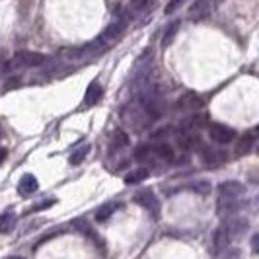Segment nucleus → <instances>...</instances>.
Masks as SVG:
<instances>
[{
    "label": "nucleus",
    "mask_w": 259,
    "mask_h": 259,
    "mask_svg": "<svg viewBox=\"0 0 259 259\" xmlns=\"http://www.w3.org/2000/svg\"><path fill=\"white\" fill-rule=\"evenodd\" d=\"M221 4V0H195L187 12V18L191 22H203L212 14V10Z\"/></svg>",
    "instance_id": "1"
},
{
    "label": "nucleus",
    "mask_w": 259,
    "mask_h": 259,
    "mask_svg": "<svg viewBox=\"0 0 259 259\" xmlns=\"http://www.w3.org/2000/svg\"><path fill=\"white\" fill-rule=\"evenodd\" d=\"M133 201H135L139 207L146 208L152 217H158V212H160V201H158V197L154 195V191H150V189H141V191L135 193Z\"/></svg>",
    "instance_id": "2"
},
{
    "label": "nucleus",
    "mask_w": 259,
    "mask_h": 259,
    "mask_svg": "<svg viewBox=\"0 0 259 259\" xmlns=\"http://www.w3.org/2000/svg\"><path fill=\"white\" fill-rule=\"evenodd\" d=\"M240 208V197H230V195H219L217 199V212L221 219L234 217Z\"/></svg>",
    "instance_id": "3"
},
{
    "label": "nucleus",
    "mask_w": 259,
    "mask_h": 259,
    "mask_svg": "<svg viewBox=\"0 0 259 259\" xmlns=\"http://www.w3.org/2000/svg\"><path fill=\"white\" fill-rule=\"evenodd\" d=\"M127 22H129V18H127V16H125V18H121V20H117V22H113L111 26H107L104 31L98 35V39H100L105 47H107L109 43H113V41H115V39L119 37L125 29H127Z\"/></svg>",
    "instance_id": "4"
},
{
    "label": "nucleus",
    "mask_w": 259,
    "mask_h": 259,
    "mask_svg": "<svg viewBox=\"0 0 259 259\" xmlns=\"http://www.w3.org/2000/svg\"><path fill=\"white\" fill-rule=\"evenodd\" d=\"M208 137L217 144H228L234 141L236 133H234V129L222 125V123H212V125H208Z\"/></svg>",
    "instance_id": "5"
},
{
    "label": "nucleus",
    "mask_w": 259,
    "mask_h": 259,
    "mask_svg": "<svg viewBox=\"0 0 259 259\" xmlns=\"http://www.w3.org/2000/svg\"><path fill=\"white\" fill-rule=\"evenodd\" d=\"M16 66H26V68H33V66H41L45 63V55L35 51H20L14 55V61Z\"/></svg>",
    "instance_id": "6"
},
{
    "label": "nucleus",
    "mask_w": 259,
    "mask_h": 259,
    "mask_svg": "<svg viewBox=\"0 0 259 259\" xmlns=\"http://www.w3.org/2000/svg\"><path fill=\"white\" fill-rule=\"evenodd\" d=\"M230 242H232V236L228 234L226 226H224V224L219 226V228L214 230V234H212V253L221 255L222 251L230 246Z\"/></svg>",
    "instance_id": "7"
},
{
    "label": "nucleus",
    "mask_w": 259,
    "mask_h": 259,
    "mask_svg": "<svg viewBox=\"0 0 259 259\" xmlns=\"http://www.w3.org/2000/svg\"><path fill=\"white\" fill-rule=\"evenodd\" d=\"M199 154L203 156V160L207 162L208 166H219L226 160V154L222 150H214V148H208V146H203V144H199Z\"/></svg>",
    "instance_id": "8"
},
{
    "label": "nucleus",
    "mask_w": 259,
    "mask_h": 259,
    "mask_svg": "<svg viewBox=\"0 0 259 259\" xmlns=\"http://www.w3.org/2000/svg\"><path fill=\"white\" fill-rule=\"evenodd\" d=\"M224 226H226V230H228V234L234 238H240L242 234L247 230V221L246 219H238V217H228V221L224 222Z\"/></svg>",
    "instance_id": "9"
},
{
    "label": "nucleus",
    "mask_w": 259,
    "mask_h": 259,
    "mask_svg": "<svg viewBox=\"0 0 259 259\" xmlns=\"http://www.w3.org/2000/svg\"><path fill=\"white\" fill-rule=\"evenodd\" d=\"M37 187H39L37 178L31 176V174H26V176L18 182V193L22 195V197H29V195H33L37 191Z\"/></svg>",
    "instance_id": "10"
},
{
    "label": "nucleus",
    "mask_w": 259,
    "mask_h": 259,
    "mask_svg": "<svg viewBox=\"0 0 259 259\" xmlns=\"http://www.w3.org/2000/svg\"><path fill=\"white\" fill-rule=\"evenodd\" d=\"M246 193V187L242 185L240 182H224L219 185V195H230V197H242V195Z\"/></svg>",
    "instance_id": "11"
},
{
    "label": "nucleus",
    "mask_w": 259,
    "mask_h": 259,
    "mask_svg": "<svg viewBox=\"0 0 259 259\" xmlns=\"http://www.w3.org/2000/svg\"><path fill=\"white\" fill-rule=\"evenodd\" d=\"M102 98H104V88H102V84H100V82H92L90 86H88V90H86V94H84V104L96 105Z\"/></svg>",
    "instance_id": "12"
},
{
    "label": "nucleus",
    "mask_w": 259,
    "mask_h": 259,
    "mask_svg": "<svg viewBox=\"0 0 259 259\" xmlns=\"http://www.w3.org/2000/svg\"><path fill=\"white\" fill-rule=\"evenodd\" d=\"M178 107L183 109V111H199L201 107H203V102L195 96V94H185L180 98V102H178Z\"/></svg>",
    "instance_id": "13"
},
{
    "label": "nucleus",
    "mask_w": 259,
    "mask_h": 259,
    "mask_svg": "<svg viewBox=\"0 0 259 259\" xmlns=\"http://www.w3.org/2000/svg\"><path fill=\"white\" fill-rule=\"evenodd\" d=\"M127 146H129V135L125 131H115L111 135V141H109V150L111 152H121Z\"/></svg>",
    "instance_id": "14"
},
{
    "label": "nucleus",
    "mask_w": 259,
    "mask_h": 259,
    "mask_svg": "<svg viewBox=\"0 0 259 259\" xmlns=\"http://www.w3.org/2000/svg\"><path fill=\"white\" fill-rule=\"evenodd\" d=\"M121 208V203H117V201H111V203H107L104 207H100L96 210V221L98 222H105L107 219H111L113 217V212Z\"/></svg>",
    "instance_id": "15"
},
{
    "label": "nucleus",
    "mask_w": 259,
    "mask_h": 259,
    "mask_svg": "<svg viewBox=\"0 0 259 259\" xmlns=\"http://www.w3.org/2000/svg\"><path fill=\"white\" fill-rule=\"evenodd\" d=\"M146 8H148V0H131L129 6H127V12L125 16L133 20V18H139V14L146 12Z\"/></svg>",
    "instance_id": "16"
},
{
    "label": "nucleus",
    "mask_w": 259,
    "mask_h": 259,
    "mask_svg": "<svg viewBox=\"0 0 259 259\" xmlns=\"http://www.w3.org/2000/svg\"><path fill=\"white\" fill-rule=\"evenodd\" d=\"M253 141H255L253 133H247V135H244V137H240V141H238V144H236V156L247 154V152L253 148Z\"/></svg>",
    "instance_id": "17"
},
{
    "label": "nucleus",
    "mask_w": 259,
    "mask_h": 259,
    "mask_svg": "<svg viewBox=\"0 0 259 259\" xmlns=\"http://www.w3.org/2000/svg\"><path fill=\"white\" fill-rule=\"evenodd\" d=\"M16 214H14L12 210H6L2 217H0V234H10L16 228Z\"/></svg>",
    "instance_id": "18"
},
{
    "label": "nucleus",
    "mask_w": 259,
    "mask_h": 259,
    "mask_svg": "<svg viewBox=\"0 0 259 259\" xmlns=\"http://www.w3.org/2000/svg\"><path fill=\"white\" fill-rule=\"evenodd\" d=\"M152 148H154L156 160H164V162L174 160V150H171V146H169L168 143H158V144H154Z\"/></svg>",
    "instance_id": "19"
},
{
    "label": "nucleus",
    "mask_w": 259,
    "mask_h": 259,
    "mask_svg": "<svg viewBox=\"0 0 259 259\" xmlns=\"http://www.w3.org/2000/svg\"><path fill=\"white\" fill-rule=\"evenodd\" d=\"M148 176H150V171H148L146 168H137L125 176V182H127V185H135V183L144 182Z\"/></svg>",
    "instance_id": "20"
},
{
    "label": "nucleus",
    "mask_w": 259,
    "mask_h": 259,
    "mask_svg": "<svg viewBox=\"0 0 259 259\" xmlns=\"http://www.w3.org/2000/svg\"><path fill=\"white\" fill-rule=\"evenodd\" d=\"M135 158H137L139 162H143V164L152 162V160H156L154 148H152V146H139V148L135 150Z\"/></svg>",
    "instance_id": "21"
},
{
    "label": "nucleus",
    "mask_w": 259,
    "mask_h": 259,
    "mask_svg": "<svg viewBox=\"0 0 259 259\" xmlns=\"http://www.w3.org/2000/svg\"><path fill=\"white\" fill-rule=\"evenodd\" d=\"M88 150H90L88 146H82V148H78L76 152H74V154H72L70 158H68V162H70L72 166H76V164H80V162H82V160L86 158V154H88Z\"/></svg>",
    "instance_id": "22"
},
{
    "label": "nucleus",
    "mask_w": 259,
    "mask_h": 259,
    "mask_svg": "<svg viewBox=\"0 0 259 259\" xmlns=\"http://www.w3.org/2000/svg\"><path fill=\"white\" fill-rule=\"evenodd\" d=\"M178 29H180V22H174V24L168 27V31L164 33V39H162V45H164V47H168L169 43H171V39H174Z\"/></svg>",
    "instance_id": "23"
},
{
    "label": "nucleus",
    "mask_w": 259,
    "mask_h": 259,
    "mask_svg": "<svg viewBox=\"0 0 259 259\" xmlns=\"http://www.w3.org/2000/svg\"><path fill=\"white\" fill-rule=\"evenodd\" d=\"M191 189H193L195 193L207 195V193H210V183L208 182H195L193 185H191Z\"/></svg>",
    "instance_id": "24"
},
{
    "label": "nucleus",
    "mask_w": 259,
    "mask_h": 259,
    "mask_svg": "<svg viewBox=\"0 0 259 259\" xmlns=\"http://www.w3.org/2000/svg\"><path fill=\"white\" fill-rule=\"evenodd\" d=\"M249 244H251V251L259 255V232L251 236V242H249Z\"/></svg>",
    "instance_id": "25"
},
{
    "label": "nucleus",
    "mask_w": 259,
    "mask_h": 259,
    "mask_svg": "<svg viewBox=\"0 0 259 259\" xmlns=\"http://www.w3.org/2000/svg\"><path fill=\"white\" fill-rule=\"evenodd\" d=\"M183 0H169L168 2V6H166V14H171V12H176V8L182 4Z\"/></svg>",
    "instance_id": "26"
},
{
    "label": "nucleus",
    "mask_w": 259,
    "mask_h": 259,
    "mask_svg": "<svg viewBox=\"0 0 259 259\" xmlns=\"http://www.w3.org/2000/svg\"><path fill=\"white\" fill-rule=\"evenodd\" d=\"M53 203H55V201H53V199H51V201H43V203H39V205H37V207H35V208H33V210H41V208H47V207H51Z\"/></svg>",
    "instance_id": "27"
},
{
    "label": "nucleus",
    "mask_w": 259,
    "mask_h": 259,
    "mask_svg": "<svg viewBox=\"0 0 259 259\" xmlns=\"http://www.w3.org/2000/svg\"><path fill=\"white\" fill-rule=\"evenodd\" d=\"M4 158H6V150H4V148H2V146H0V164H2V162H4Z\"/></svg>",
    "instance_id": "28"
},
{
    "label": "nucleus",
    "mask_w": 259,
    "mask_h": 259,
    "mask_svg": "<svg viewBox=\"0 0 259 259\" xmlns=\"http://www.w3.org/2000/svg\"><path fill=\"white\" fill-rule=\"evenodd\" d=\"M253 137H259V125L255 127V129H253Z\"/></svg>",
    "instance_id": "29"
}]
</instances>
